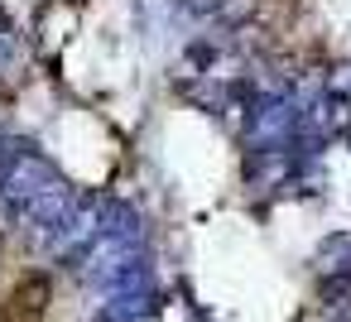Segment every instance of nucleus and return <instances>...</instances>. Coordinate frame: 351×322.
Here are the masks:
<instances>
[{
    "label": "nucleus",
    "mask_w": 351,
    "mask_h": 322,
    "mask_svg": "<svg viewBox=\"0 0 351 322\" xmlns=\"http://www.w3.org/2000/svg\"><path fill=\"white\" fill-rule=\"evenodd\" d=\"M53 178H58V169H53L39 149L20 145V140H15V145L5 140V164H0V236H10V231L25 226L29 202H34Z\"/></svg>",
    "instance_id": "nucleus-1"
},
{
    "label": "nucleus",
    "mask_w": 351,
    "mask_h": 322,
    "mask_svg": "<svg viewBox=\"0 0 351 322\" xmlns=\"http://www.w3.org/2000/svg\"><path fill=\"white\" fill-rule=\"evenodd\" d=\"M298 101L289 97H255L250 111H245V145L250 154H265V149H289L298 140Z\"/></svg>",
    "instance_id": "nucleus-2"
},
{
    "label": "nucleus",
    "mask_w": 351,
    "mask_h": 322,
    "mask_svg": "<svg viewBox=\"0 0 351 322\" xmlns=\"http://www.w3.org/2000/svg\"><path fill=\"white\" fill-rule=\"evenodd\" d=\"M77 207V193L68 188V178L58 173L34 202H29V212H25V231H29V245L34 250H44L49 255V245H53V236L63 231V221H68V212Z\"/></svg>",
    "instance_id": "nucleus-3"
},
{
    "label": "nucleus",
    "mask_w": 351,
    "mask_h": 322,
    "mask_svg": "<svg viewBox=\"0 0 351 322\" xmlns=\"http://www.w3.org/2000/svg\"><path fill=\"white\" fill-rule=\"evenodd\" d=\"M159 312V293L149 288H125V293H92L87 317L92 322H135V317H154Z\"/></svg>",
    "instance_id": "nucleus-4"
},
{
    "label": "nucleus",
    "mask_w": 351,
    "mask_h": 322,
    "mask_svg": "<svg viewBox=\"0 0 351 322\" xmlns=\"http://www.w3.org/2000/svg\"><path fill=\"white\" fill-rule=\"evenodd\" d=\"M317 274H351V236H332L317 250Z\"/></svg>",
    "instance_id": "nucleus-5"
},
{
    "label": "nucleus",
    "mask_w": 351,
    "mask_h": 322,
    "mask_svg": "<svg viewBox=\"0 0 351 322\" xmlns=\"http://www.w3.org/2000/svg\"><path fill=\"white\" fill-rule=\"evenodd\" d=\"M255 5H260V0H217V20L221 25H245L255 15Z\"/></svg>",
    "instance_id": "nucleus-6"
},
{
    "label": "nucleus",
    "mask_w": 351,
    "mask_h": 322,
    "mask_svg": "<svg viewBox=\"0 0 351 322\" xmlns=\"http://www.w3.org/2000/svg\"><path fill=\"white\" fill-rule=\"evenodd\" d=\"M327 97H332L337 106H346V111H351V68H337V73L327 77Z\"/></svg>",
    "instance_id": "nucleus-7"
},
{
    "label": "nucleus",
    "mask_w": 351,
    "mask_h": 322,
    "mask_svg": "<svg viewBox=\"0 0 351 322\" xmlns=\"http://www.w3.org/2000/svg\"><path fill=\"white\" fill-rule=\"evenodd\" d=\"M173 5L188 15H217V0H173Z\"/></svg>",
    "instance_id": "nucleus-8"
},
{
    "label": "nucleus",
    "mask_w": 351,
    "mask_h": 322,
    "mask_svg": "<svg viewBox=\"0 0 351 322\" xmlns=\"http://www.w3.org/2000/svg\"><path fill=\"white\" fill-rule=\"evenodd\" d=\"M5 58H10V44H5V39H0V63H5Z\"/></svg>",
    "instance_id": "nucleus-9"
},
{
    "label": "nucleus",
    "mask_w": 351,
    "mask_h": 322,
    "mask_svg": "<svg viewBox=\"0 0 351 322\" xmlns=\"http://www.w3.org/2000/svg\"><path fill=\"white\" fill-rule=\"evenodd\" d=\"M135 322H154V317H135Z\"/></svg>",
    "instance_id": "nucleus-10"
}]
</instances>
